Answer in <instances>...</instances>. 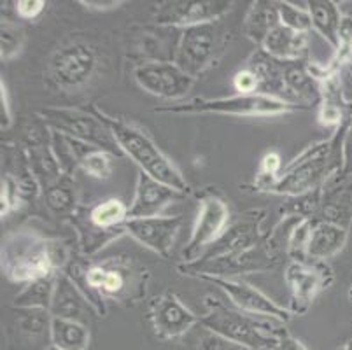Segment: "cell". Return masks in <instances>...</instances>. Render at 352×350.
I'll list each match as a JSON object with an SVG mask.
<instances>
[{
    "mask_svg": "<svg viewBox=\"0 0 352 350\" xmlns=\"http://www.w3.org/2000/svg\"><path fill=\"white\" fill-rule=\"evenodd\" d=\"M63 274L69 275L79 287L98 317L105 316V300L135 303L146 294L147 270L133 259L113 258L102 263L74 261L67 265Z\"/></svg>",
    "mask_w": 352,
    "mask_h": 350,
    "instance_id": "1",
    "label": "cell"
},
{
    "mask_svg": "<svg viewBox=\"0 0 352 350\" xmlns=\"http://www.w3.org/2000/svg\"><path fill=\"white\" fill-rule=\"evenodd\" d=\"M0 259L6 278L25 285L62 274L70 263V250L63 240L46 239L34 230H14L2 239Z\"/></svg>",
    "mask_w": 352,
    "mask_h": 350,
    "instance_id": "2",
    "label": "cell"
},
{
    "mask_svg": "<svg viewBox=\"0 0 352 350\" xmlns=\"http://www.w3.org/2000/svg\"><path fill=\"white\" fill-rule=\"evenodd\" d=\"M351 121L338 128L329 139L312 144L291 160L267 193L298 198L324 188L326 182L342 168V139Z\"/></svg>",
    "mask_w": 352,
    "mask_h": 350,
    "instance_id": "3",
    "label": "cell"
},
{
    "mask_svg": "<svg viewBox=\"0 0 352 350\" xmlns=\"http://www.w3.org/2000/svg\"><path fill=\"white\" fill-rule=\"evenodd\" d=\"M206 307L207 312L200 316V326L233 345L249 350H274L277 336L286 329V322L235 310L214 296H206Z\"/></svg>",
    "mask_w": 352,
    "mask_h": 350,
    "instance_id": "4",
    "label": "cell"
},
{
    "mask_svg": "<svg viewBox=\"0 0 352 350\" xmlns=\"http://www.w3.org/2000/svg\"><path fill=\"white\" fill-rule=\"evenodd\" d=\"M91 111L107 124L111 133L116 139L118 146H120L121 153L132 160L139 166L140 172L153 177L155 181L163 182V184L184 193V195L191 191L188 181L182 177L181 170L172 163L170 158H166L163 151L153 142V139L146 131L137 128L135 124L105 114L97 107H94Z\"/></svg>",
    "mask_w": 352,
    "mask_h": 350,
    "instance_id": "5",
    "label": "cell"
},
{
    "mask_svg": "<svg viewBox=\"0 0 352 350\" xmlns=\"http://www.w3.org/2000/svg\"><path fill=\"white\" fill-rule=\"evenodd\" d=\"M310 107L291 100H283L268 95H235L226 98H193L181 105L158 107L155 112H174V114H226L244 118H272V116L291 114L309 111Z\"/></svg>",
    "mask_w": 352,
    "mask_h": 350,
    "instance_id": "6",
    "label": "cell"
},
{
    "mask_svg": "<svg viewBox=\"0 0 352 350\" xmlns=\"http://www.w3.org/2000/svg\"><path fill=\"white\" fill-rule=\"evenodd\" d=\"M128 223V205L118 198H109L91 207L79 205L70 217V224L78 230L79 247L85 256L97 254L107 243L120 239Z\"/></svg>",
    "mask_w": 352,
    "mask_h": 350,
    "instance_id": "7",
    "label": "cell"
},
{
    "mask_svg": "<svg viewBox=\"0 0 352 350\" xmlns=\"http://www.w3.org/2000/svg\"><path fill=\"white\" fill-rule=\"evenodd\" d=\"M228 39L230 32L226 30L223 19L184 28L174 63L197 79L207 69L216 65L221 54L225 53Z\"/></svg>",
    "mask_w": 352,
    "mask_h": 350,
    "instance_id": "8",
    "label": "cell"
},
{
    "mask_svg": "<svg viewBox=\"0 0 352 350\" xmlns=\"http://www.w3.org/2000/svg\"><path fill=\"white\" fill-rule=\"evenodd\" d=\"M39 116L50 130L58 131L69 139L94 146L113 156L123 154L107 124L94 111L88 114L79 109L46 107L39 109Z\"/></svg>",
    "mask_w": 352,
    "mask_h": 350,
    "instance_id": "9",
    "label": "cell"
},
{
    "mask_svg": "<svg viewBox=\"0 0 352 350\" xmlns=\"http://www.w3.org/2000/svg\"><path fill=\"white\" fill-rule=\"evenodd\" d=\"M232 224L230 207L216 191H204L198 197V216L190 240L182 250V263H193L204 256V250L225 235Z\"/></svg>",
    "mask_w": 352,
    "mask_h": 350,
    "instance_id": "10",
    "label": "cell"
},
{
    "mask_svg": "<svg viewBox=\"0 0 352 350\" xmlns=\"http://www.w3.org/2000/svg\"><path fill=\"white\" fill-rule=\"evenodd\" d=\"M277 266V259L270 254L265 245H258L251 250L228 252V254L200 258L193 263H181L177 270L188 277H219L233 278L249 272H263Z\"/></svg>",
    "mask_w": 352,
    "mask_h": 350,
    "instance_id": "11",
    "label": "cell"
},
{
    "mask_svg": "<svg viewBox=\"0 0 352 350\" xmlns=\"http://www.w3.org/2000/svg\"><path fill=\"white\" fill-rule=\"evenodd\" d=\"M284 281L289 289V310L294 316H303L316 298L333 282V270L324 261H289L284 272Z\"/></svg>",
    "mask_w": 352,
    "mask_h": 350,
    "instance_id": "12",
    "label": "cell"
},
{
    "mask_svg": "<svg viewBox=\"0 0 352 350\" xmlns=\"http://www.w3.org/2000/svg\"><path fill=\"white\" fill-rule=\"evenodd\" d=\"M97 54L91 46L81 41L63 44L47 62V76L56 88L78 89L94 77Z\"/></svg>",
    "mask_w": 352,
    "mask_h": 350,
    "instance_id": "13",
    "label": "cell"
},
{
    "mask_svg": "<svg viewBox=\"0 0 352 350\" xmlns=\"http://www.w3.org/2000/svg\"><path fill=\"white\" fill-rule=\"evenodd\" d=\"M182 30L163 25H137L128 30L126 56L142 65L155 62H174Z\"/></svg>",
    "mask_w": 352,
    "mask_h": 350,
    "instance_id": "14",
    "label": "cell"
},
{
    "mask_svg": "<svg viewBox=\"0 0 352 350\" xmlns=\"http://www.w3.org/2000/svg\"><path fill=\"white\" fill-rule=\"evenodd\" d=\"M233 8L232 0H166L155 9L153 23L179 30L212 23L225 18Z\"/></svg>",
    "mask_w": 352,
    "mask_h": 350,
    "instance_id": "15",
    "label": "cell"
},
{
    "mask_svg": "<svg viewBox=\"0 0 352 350\" xmlns=\"http://www.w3.org/2000/svg\"><path fill=\"white\" fill-rule=\"evenodd\" d=\"M53 316L43 308H11L6 336L11 350H47Z\"/></svg>",
    "mask_w": 352,
    "mask_h": 350,
    "instance_id": "16",
    "label": "cell"
},
{
    "mask_svg": "<svg viewBox=\"0 0 352 350\" xmlns=\"http://www.w3.org/2000/svg\"><path fill=\"white\" fill-rule=\"evenodd\" d=\"M133 81L140 89L163 100H181L191 91L195 79L174 62L142 63L133 67Z\"/></svg>",
    "mask_w": 352,
    "mask_h": 350,
    "instance_id": "17",
    "label": "cell"
},
{
    "mask_svg": "<svg viewBox=\"0 0 352 350\" xmlns=\"http://www.w3.org/2000/svg\"><path fill=\"white\" fill-rule=\"evenodd\" d=\"M201 281L212 282L214 285L225 291L226 296L230 298L233 307L236 310H242L245 314H251V316L258 317H267V319H275L280 320V322H287L289 319H293V314L284 308L283 305H279L277 301H274L272 298H268L267 294L261 293L259 289H256L254 285L248 284L244 281H235V278H219V277H200Z\"/></svg>",
    "mask_w": 352,
    "mask_h": 350,
    "instance_id": "18",
    "label": "cell"
},
{
    "mask_svg": "<svg viewBox=\"0 0 352 350\" xmlns=\"http://www.w3.org/2000/svg\"><path fill=\"white\" fill-rule=\"evenodd\" d=\"M149 320L158 338L174 340L200 324V316L190 310L174 293H163L149 301Z\"/></svg>",
    "mask_w": 352,
    "mask_h": 350,
    "instance_id": "19",
    "label": "cell"
},
{
    "mask_svg": "<svg viewBox=\"0 0 352 350\" xmlns=\"http://www.w3.org/2000/svg\"><path fill=\"white\" fill-rule=\"evenodd\" d=\"M181 226V216L140 217V219H128V223L124 224V233L146 249L166 259L170 258Z\"/></svg>",
    "mask_w": 352,
    "mask_h": 350,
    "instance_id": "20",
    "label": "cell"
},
{
    "mask_svg": "<svg viewBox=\"0 0 352 350\" xmlns=\"http://www.w3.org/2000/svg\"><path fill=\"white\" fill-rule=\"evenodd\" d=\"M186 195L163 182L155 181L153 177L140 172L137 177L135 197L128 205V219H140V217H156L162 214L166 205L172 201L182 200Z\"/></svg>",
    "mask_w": 352,
    "mask_h": 350,
    "instance_id": "21",
    "label": "cell"
},
{
    "mask_svg": "<svg viewBox=\"0 0 352 350\" xmlns=\"http://www.w3.org/2000/svg\"><path fill=\"white\" fill-rule=\"evenodd\" d=\"M39 130L34 128L30 133L27 135V144H25V160L28 165V173L30 177L37 182L43 191L62 181L63 172L60 168V163L56 160L50 142L41 137Z\"/></svg>",
    "mask_w": 352,
    "mask_h": 350,
    "instance_id": "22",
    "label": "cell"
},
{
    "mask_svg": "<svg viewBox=\"0 0 352 350\" xmlns=\"http://www.w3.org/2000/svg\"><path fill=\"white\" fill-rule=\"evenodd\" d=\"M318 219L349 228L352 223V175L335 173L322 188L321 212Z\"/></svg>",
    "mask_w": 352,
    "mask_h": 350,
    "instance_id": "23",
    "label": "cell"
},
{
    "mask_svg": "<svg viewBox=\"0 0 352 350\" xmlns=\"http://www.w3.org/2000/svg\"><path fill=\"white\" fill-rule=\"evenodd\" d=\"M50 312L53 317L58 319H70L78 322L86 324V316L88 312L95 314L94 307L89 305L85 294L79 291V287L72 282V278L67 274H58L56 277V287H54L53 303H51Z\"/></svg>",
    "mask_w": 352,
    "mask_h": 350,
    "instance_id": "24",
    "label": "cell"
},
{
    "mask_svg": "<svg viewBox=\"0 0 352 350\" xmlns=\"http://www.w3.org/2000/svg\"><path fill=\"white\" fill-rule=\"evenodd\" d=\"M349 239V228L340 226L331 221H314L310 231L309 247H307V258L309 261H328L335 258L345 247Z\"/></svg>",
    "mask_w": 352,
    "mask_h": 350,
    "instance_id": "25",
    "label": "cell"
},
{
    "mask_svg": "<svg viewBox=\"0 0 352 350\" xmlns=\"http://www.w3.org/2000/svg\"><path fill=\"white\" fill-rule=\"evenodd\" d=\"M261 50L268 56L279 60V62L291 63L305 60L309 50V34L291 30V28L279 25L267 35L261 44Z\"/></svg>",
    "mask_w": 352,
    "mask_h": 350,
    "instance_id": "26",
    "label": "cell"
},
{
    "mask_svg": "<svg viewBox=\"0 0 352 350\" xmlns=\"http://www.w3.org/2000/svg\"><path fill=\"white\" fill-rule=\"evenodd\" d=\"M284 88L287 95L296 96V102L307 107L321 104V83L314 79L307 69V60L286 63L284 67Z\"/></svg>",
    "mask_w": 352,
    "mask_h": 350,
    "instance_id": "27",
    "label": "cell"
},
{
    "mask_svg": "<svg viewBox=\"0 0 352 350\" xmlns=\"http://www.w3.org/2000/svg\"><path fill=\"white\" fill-rule=\"evenodd\" d=\"M284 67L286 63L268 56L263 50H258L248 62V69H251L256 74L259 81V93L261 95L275 96V98H284Z\"/></svg>",
    "mask_w": 352,
    "mask_h": 350,
    "instance_id": "28",
    "label": "cell"
},
{
    "mask_svg": "<svg viewBox=\"0 0 352 350\" xmlns=\"http://www.w3.org/2000/svg\"><path fill=\"white\" fill-rule=\"evenodd\" d=\"M280 25L279 18V8H277V2H268V0H258V2H252V6L249 8L248 14L244 19V35H248L252 43L263 44V41L267 39V35L270 34L274 28H277Z\"/></svg>",
    "mask_w": 352,
    "mask_h": 350,
    "instance_id": "29",
    "label": "cell"
},
{
    "mask_svg": "<svg viewBox=\"0 0 352 350\" xmlns=\"http://www.w3.org/2000/svg\"><path fill=\"white\" fill-rule=\"evenodd\" d=\"M310 19H312V28L324 39L331 46V50L337 47L338 30L342 23V11L337 2L333 0H310L307 2Z\"/></svg>",
    "mask_w": 352,
    "mask_h": 350,
    "instance_id": "30",
    "label": "cell"
},
{
    "mask_svg": "<svg viewBox=\"0 0 352 350\" xmlns=\"http://www.w3.org/2000/svg\"><path fill=\"white\" fill-rule=\"evenodd\" d=\"M69 139V137H67ZM70 149H72L74 162L76 166L86 172L89 177L98 179V181H107L113 175V162L111 156L113 154L105 153V151L97 149L88 144L78 142V140L69 139Z\"/></svg>",
    "mask_w": 352,
    "mask_h": 350,
    "instance_id": "31",
    "label": "cell"
},
{
    "mask_svg": "<svg viewBox=\"0 0 352 350\" xmlns=\"http://www.w3.org/2000/svg\"><path fill=\"white\" fill-rule=\"evenodd\" d=\"M89 329L86 324L70 319L53 317L51 322V347L58 350H88Z\"/></svg>",
    "mask_w": 352,
    "mask_h": 350,
    "instance_id": "32",
    "label": "cell"
},
{
    "mask_svg": "<svg viewBox=\"0 0 352 350\" xmlns=\"http://www.w3.org/2000/svg\"><path fill=\"white\" fill-rule=\"evenodd\" d=\"M56 277H44L32 281L21 287V291L14 296V307L20 308H43L50 310L53 303L54 287H56Z\"/></svg>",
    "mask_w": 352,
    "mask_h": 350,
    "instance_id": "33",
    "label": "cell"
},
{
    "mask_svg": "<svg viewBox=\"0 0 352 350\" xmlns=\"http://www.w3.org/2000/svg\"><path fill=\"white\" fill-rule=\"evenodd\" d=\"M46 198V207L58 217H72L74 212L78 210V200H76V191L65 181H58L51 188L44 191Z\"/></svg>",
    "mask_w": 352,
    "mask_h": 350,
    "instance_id": "34",
    "label": "cell"
},
{
    "mask_svg": "<svg viewBox=\"0 0 352 350\" xmlns=\"http://www.w3.org/2000/svg\"><path fill=\"white\" fill-rule=\"evenodd\" d=\"M335 54L328 62L335 72H342L344 67L352 65V11L342 16L340 30H338V43L335 47Z\"/></svg>",
    "mask_w": 352,
    "mask_h": 350,
    "instance_id": "35",
    "label": "cell"
},
{
    "mask_svg": "<svg viewBox=\"0 0 352 350\" xmlns=\"http://www.w3.org/2000/svg\"><path fill=\"white\" fill-rule=\"evenodd\" d=\"M314 221L316 219H300L294 223L286 243V252L289 261H309L307 247H309Z\"/></svg>",
    "mask_w": 352,
    "mask_h": 350,
    "instance_id": "36",
    "label": "cell"
},
{
    "mask_svg": "<svg viewBox=\"0 0 352 350\" xmlns=\"http://www.w3.org/2000/svg\"><path fill=\"white\" fill-rule=\"evenodd\" d=\"M25 32L23 28L12 23L11 19H2L0 27V58L2 62H9L23 51Z\"/></svg>",
    "mask_w": 352,
    "mask_h": 350,
    "instance_id": "37",
    "label": "cell"
},
{
    "mask_svg": "<svg viewBox=\"0 0 352 350\" xmlns=\"http://www.w3.org/2000/svg\"><path fill=\"white\" fill-rule=\"evenodd\" d=\"M279 8L280 25L291 28V30L309 34L312 30V19H310L309 8H300L294 2H277Z\"/></svg>",
    "mask_w": 352,
    "mask_h": 350,
    "instance_id": "38",
    "label": "cell"
},
{
    "mask_svg": "<svg viewBox=\"0 0 352 350\" xmlns=\"http://www.w3.org/2000/svg\"><path fill=\"white\" fill-rule=\"evenodd\" d=\"M283 168V158H280L279 153L270 151V153L265 154L263 158H261V162H259L258 173H256V189L261 193H267L268 189H270V186L279 179Z\"/></svg>",
    "mask_w": 352,
    "mask_h": 350,
    "instance_id": "39",
    "label": "cell"
},
{
    "mask_svg": "<svg viewBox=\"0 0 352 350\" xmlns=\"http://www.w3.org/2000/svg\"><path fill=\"white\" fill-rule=\"evenodd\" d=\"M25 197V188L20 181L12 175H4L2 177V191H0V216L6 217L16 208H20L21 201Z\"/></svg>",
    "mask_w": 352,
    "mask_h": 350,
    "instance_id": "40",
    "label": "cell"
},
{
    "mask_svg": "<svg viewBox=\"0 0 352 350\" xmlns=\"http://www.w3.org/2000/svg\"><path fill=\"white\" fill-rule=\"evenodd\" d=\"M233 88L239 91V95H258L259 81L256 74L251 69H242L233 76Z\"/></svg>",
    "mask_w": 352,
    "mask_h": 350,
    "instance_id": "41",
    "label": "cell"
},
{
    "mask_svg": "<svg viewBox=\"0 0 352 350\" xmlns=\"http://www.w3.org/2000/svg\"><path fill=\"white\" fill-rule=\"evenodd\" d=\"M46 9V2L44 0H18L14 2V11L20 19H37Z\"/></svg>",
    "mask_w": 352,
    "mask_h": 350,
    "instance_id": "42",
    "label": "cell"
},
{
    "mask_svg": "<svg viewBox=\"0 0 352 350\" xmlns=\"http://www.w3.org/2000/svg\"><path fill=\"white\" fill-rule=\"evenodd\" d=\"M342 175H352V121L347 124L342 139Z\"/></svg>",
    "mask_w": 352,
    "mask_h": 350,
    "instance_id": "43",
    "label": "cell"
},
{
    "mask_svg": "<svg viewBox=\"0 0 352 350\" xmlns=\"http://www.w3.org/2000/svg\"><path fill=\"white\" fill-rule=\"evenodd\" d=\"M12 127V111L11 102H9V93L4 81L0 83V130L2 133Z\"/></svg>",
    "mask_w": 352,
    "mask_h": 350,
    "instance_id": "44",
    "label": "cell"
},
{
    "mask_svg": "<svg viewBox=\"0 0 352 350\" xmlns=\"http://www.w3.org/2000/svg\"><path fill=\"white\" fill-rule=\"evenodd\" d=\"M274 350H309L298 338H294L287 329H284L279 336H277V343H275Z\"/></svg>",
    "mask_w": 352,
    "mask_h": 350,
    "instance_id": "45",
    "label": "cell"
},
{
    "mask_svg": "<svg viewBox=\"0 0 352 350\" xmlns=\"http://www.w3.org/2000/svg\"><path fill=\"white\" fill-rule=\"evenodd\" d=\"M81 6H86V9L91 11H111L123 6L121 0H81Z\"/></svg>",
    "mask_w": 352,
    "mask_h": 350,
    "instance_id": "46",
    "label": "cell"
},
{
    "mask_svg": "<svg viewBox=\"0 0 352 350\" xmlns=\"http://www.w3.org/2000/svg\"><path fill=\"white\" fill-rule=\"evenodd\" d=\"M347 77H349V86H351V91H352V69L347 70ZM345 100H347V104L351 105V111H352V95L347 96Z\"/></svg>",
    "mask_w": 352,
    "mask_h": 350,
    "instance_id": "47",
    "label": "cell"
},
{
    "mask_svg": "<svg viewBox=\"0 0 352 350\" xmlns=\"http://www.w3.org/2000/svg\"><path fill=\"white\" fill-rule=\"evenodd\" d=\"M337 350H352V340H349V342H345L344 345H342L340 349H337Z\"/></svg>",
    "mask_w": 352,
    "mask_h": 350,
    "instance_id": "48",
    "label": "cell"
},
{
    "mask_svg": "<svg viewBox=\"0 0 352 350\" xmlns=\"http://www.w3.org/2000/svg\"><path fill=\"white\" fill-rule=\"evenodd\" d=\"M347 296H349V301H351V305H352V285H351V287H349V293H347Z\"/></svg>",
    "mask_w": 352,
    "mask_h": 350,
    "instance_id": "49",
    "label": "cell"
},
{
    "mask_svg": "<svg viewBox=\"0 0 352 350\" xmlns=\"http://www.w3.org/2000/svg\"><path fill=\"white\" fill-rule=\"evenodd\" d=\"M47 350H58V349H54V347H50V349H47Z\"/></svg>",
    "mask_w": 352,
    "mask_h": 350,
    "instance_id": "50",
    "label": "cell"
}]
</instances>
